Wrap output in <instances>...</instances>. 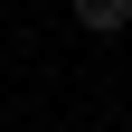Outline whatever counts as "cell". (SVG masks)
<instances>
[{"label":"cell","mask_w":132,"mask_h":132,"mask_svg":"<svg viewBox=\"0 0 132 132\" xmlns=\"http://www.w3.org/2000/svg\"><path fill=\"white\" fill-rule=\"evenodd\" d=\"M123 19H132V0H76V28H94V38H113Z\"/></svg>","instance_id":"6da1fadb"}]
</instances>
